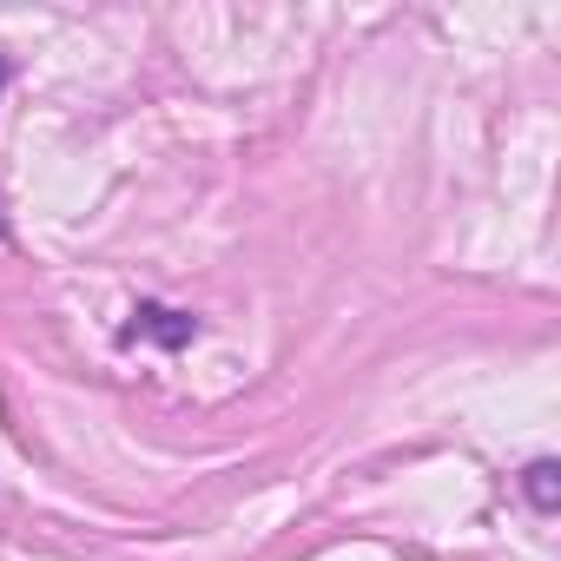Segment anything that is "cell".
<instances>
[{
  "label": "cell",
  "mask_w": 561,
  "mask_h": 561,
  "mask_svg": "<svg viewBox=\"0 0 561 561\" xmlns=\"http://www.w3.org/2000/svg\"><path fill=\"white\" fill-rule=\"evenodd\" d=\"M0 231H8V218H0Z\"/></svg>",
  "instance_id": "277c9868"
},
{
  "label": "cell",
  "mask_w": 561,
  "mask_h": 561,
  "mask_svg": "<svg viewBox=\"0 0 561 561\" xmlns=\"http://www.w3.org/2000/svg\"><path fill=\"white\" fill-rule=\"evenodd\" d=\"M119 337H126V344L152 337V344L179 351V344H192V337H198V318H192V311H172V305H139V311H133V324H126Z\"/></svg>",
  "instance_id": "6da1fadb"
},
{
  "label": "cell",
  "mask_w": 561,
  "mask_h": 561,
  "mask_svg": "<svg viewBox=\"0 0 561 561\" xmlns=\"http://www.w3.org/2000/svg\"><path fill=\"white\" fill-rule=\"evenodd\" d=\"M554 476H561V469H554L548 456H541V462H528V476H522V489H528V502H535L541 515H548V508L561 502V489H554Z\"/></svg>",
  "instance_id": "7a4b0ae2"
},
{
  "label": "cell",
  "mask_w": 561,
  "mask_h": 561,
  "mask_svg": "<svg viewBox=\"0 0 561 561\" xmlns=\"http://www.w3.org/2000/svg\"><path fill=\"white\" fill-rule=\"evenodd\" d=\"M0 93H8V60H0Z\"/></svg>",
  "instance_id": "3957f363"
}]
</instances>
